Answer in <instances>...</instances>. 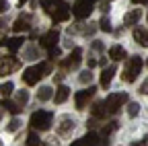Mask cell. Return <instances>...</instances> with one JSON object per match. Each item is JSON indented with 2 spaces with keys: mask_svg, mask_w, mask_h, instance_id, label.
<instances>
[{
  "mask_svg": "<svg viewBox=\"0 0 148 146\" xmlns=\"http://www.w3.org/2000/svg\"><path fill=\"white\" fill-rule=\"evenodd\" d=\"M134 39L140 41L144 47H148V33H146L144 29H136V31H134Z\"/></svg>",
  "mask_w": 148,
  "mask_h": 146,
  "instance_id": "44dd1931",
  "label": "cell"
},
{
  "mask_svg": "<svg viewBox=\"0 0 148 146\" xmlns=\"http://www.w3.org/2000/svg\"><path fill=\"white\" fill-rule=\"evenodd\" d=\"M23 37H10V39H6V47L10 49V51H16L18 47H23Z\"/></svg>",
  "mask_w": 148,
  "mask_h": 146,
  "instance_id": "ffe728a7",
  "label": "cell"
},
{
  "mask_svg": "<svg viewBox=\"0 0 148 146\" xmlns=\"http://www.w3.org/2000/svg\"><path fill=\"white\" fill-rule=\"evenodd\" d=\"M140 93H142V95H148V78L140 84Z\"/></svg>",
  "mask_w": 148,
  "mask_h": 146,
  "instance_id": "1f68e13d",
  "label": "cell"
},
{
  "mask_svg": "<svg viewBox=\"0 0 148 146\" xmlns=\"http://www.w3.org/2000/svg\"><path fill=\"white\" fill-rule=\"evenodd\" d=\"M29 23H31V16H29V14H21V16H18V19L14 21V25H12V31H14V33L27 31V29L31 27Z\"/></svg>",
  "mask_w": 148,
  "mask_h": 146,
  "instance_id": "8fae6325",
  "label": "cell"
},
{
  "mask_svg": "<svg viewBox=\"0 0 148 146\" xmlns=\"http://www.w3.org/2000/svg\"><path fill=\"white\" fill-rule=\"evenodd\" d=\"M51 119H53V115H51L49 111H43V109H39V111H35V113L31 115L29 123H31L33 130L43 132V130H49V127H51Z\"/></svg>",
  "mask_w": 148,
  "mask_h": 146,
  "instance_id": "6da1fadb",
  "label": "cell"
},
{
  "mask_svg": "<svg viewBox=\"0 0 148 146\" xmlns=\"http://www.w3.org/2000/svg\"><path fill=\"white\" fill-rule=\"evenodd\" d=\"M101 10H103V14L109 12V2H107V0H103V2H101Z\"/></svg>",
  "mask_w": 148,
  "mask_h": 146,
  "instance_id": "d590c367",
  "label": "cell"
},
{
  "mask_svg": "<svg viewBox=\"0 0 148 146\" xmlns=\"http://www.w3.org/2000/svg\"><path fill=\"white\" fill-rule=\"evenodd\" d=\"M95 86H88V88H84V90H80V93H76V97H74V103H76V109H84L86 107V103H88V99L95 95Z\"/></svg>",
  "mask_w": 148,
  "mask_h": 146,
  "instance_id": "52a82bcc",
  "label": "cell"
},
{
  "mask_svg": "<svg viewBox=\"0 0 148 146\" xmlns=\"http://www.w3.org/2000/svg\"><path fill=\"white\" fill-rule=\"evenodd\" d=\"M27 144H29V146H45L43 142H39L37 134H29V138H27Z\"/></svg>",
  "mask_w": 148,
  "mask_h": 146,
  "instance_id": "484cf974",
  "label": "cell"
},
{
  "mask_svg": "<svg viewBox=\"0 0 148 146\" xmlns=\"http://www.w3.org/2000/svg\"><path fill=\"white\" fill-rule=\"evenodd\" d=\"M140 70H142V58L140 56H132L127 60V66H125V70H123V80L125 82H134L136 80V76L140 74Z\"/></svg>",
  "mask_w": 148,
  "mask_h": 146,
  "instance_id": "7a4b0ae2",
  "label": "cell"
},
{
  "mask_svg": "<svg viewBox=\"0 0 148 146\" xmlns=\"http://www.w3.org/2000/svg\"><path fill=\"white\" fill-rule=\"evenodd\" d=\"M134 4H148V0H132Z\"/></svg>",
  "mask_w": 148,
  "mask_h": 146,
  "instance_id": "8d00e7d4",
  "label": "cell"
},
{
  "mask_svg": "<svg viewBox=\"0 0 148 146\" xmlns=\"http://www.w3.org/2000/svg\"><path fill=\"white\" fill-rule=\"evenodd\" d=\"M70 146H86V142H84V138H80V140H74Z\"/></svg>",
  "mask_w": 148,
  "mask_h": 146,
  "instance_id": "e575fe53",
  "label": "cell"
},
{
  "mask_svg": "<svg viewBox=\"0 0 148 146\" xmlns=\"http://www.w3.org/2000/svg\"><path fill=\"white\" fill-rule=\"evenodd\" d=\"M84 142H86V146H103V140H101L99 134H95V132H88V134L84 136Z\"/></svg>",
  "mask_w": 148,
  "mask_h": 146,
  "instance_id": "e0dca14e",
  "label": "cell"
},
{
  "mask_svg": "<svg viewBox=\"0 0 148 146\" xmlns=\"http://www.w3.org/2000/svg\"><path fill=\"white\" fill-rule=\"evenodd\" d=\"M0 107H4L6 111H10L12 115L21 113V109H23V107H18V103H12V101H2V105H0Z\"/></svg>",
  "mask_w": 148,
  "mask_h": 146,
  "instance_id": "7402d4cb",
  "label": "cell"
},
{
  "mask_svg": "<svg viewBox=\"0 0 148 146\" xmlns=\"http://www.w3.org/2000/svg\"><path fill=\"white\" fill-rule=\"evenodd\" d=\"M109 58L115 60V62H121V60L127 58V51H125L121 45H113V47H109Z\"/></svg>",
  "mask_w": 148,
  "mask_h": 146,
  "instance_id": "4fadbf2b",
  "label": "cell"
},
{
  "mask_svg": "<svg viewBox=\"0 0 148 146\" xmlns=\"http://www.w3.org/2000/svg\"><path fill=\"white\" fill-rule=\"evenodd\" d=\"M0 117H2V111H0Z\"/></svg>",
  "mask_w": 148,
  "mask_h": 146,
  "instance_id": "60d3db41",
  "label": "cell"
},
{
  "mask_svg": "<svg viewBox=\"0 0 148 146\" xmlns=\"http://www.w3.org/2000/svg\"><path fill=\"white\" fill-rule=\"evenodd\" d=\"M140 16H142V10H140V8H132V10L123 16V25H127V27L136 25V23L140 21Z\"/></svg>",
  "mask_w": 148,
  "mask_h": 146,
  "instance_id": "7c38bea8",
  "label": "cell"
},
{
  "mask_svg": "<svg viewBox=\"0 0 148 146\" xmlns=\"http://www.w3.org/2000/svg\"><path fill=\"white\" fill-rule=\"evenodd\" d=\"M41 4H43L45 12H47V14H51V10L56 8V4H58V0H41Z\"/></svg>",
  "mask_w": 148,
  "mask_h": 146,
  "instance_id": "cb8c5ba5",
  "label": "cell"
},
{
  "mask_svg": "<svg viewBox=\"0 0 148 146\" xmlns=\"http://www.w3.org/2000/svg\"><path fill=\"white\" fill-rule=\"evenodd\" d=\"M99 29H101V31H111V21L107 19V16H103V19H101V23H99Z\"/></svg>",
  "mask_w": 148,
  "mask_h": 146,
  "instance_id": "f1b7e54d",
  "label": "cell"
},
{
  "mask_svg": "<svg viewBox=\"0 0 148 146\" xmlns=\"http://www.w3.org/2000/svg\"><path fill=\"white\" fill-rule=\"evenodd\" d=\"M146 66H148V62H146Z\"/></svg>",
  "mask_w": 148,
  "mask_h": 146,
  "instance_id": "b9f144b4",
  "label": "cell"
},
{
  "mask_svg": "<svg viewBox=\"0 0 148 146\" xmlns=\"http://www.w3.org/2000/svg\"><path fill=\"white\" fill-rule=\"evenodd\" d=\"M8 10V2L6 0H0V12H6Z\"/></svg>",
  "mask_w": 148,
  "mask_h": 146,
  "instance_id": "d6a6232c",
  "label": "cell"
},
{
  "mask_svg": "<svg viewBox=\"0 0 148 146\" xmlns=\"http://www.w3.org/2000/svg\"><path fill=\"white\" fill-rule=\"evenodd\" d=\"M18 66V60H14L12 56L10 58H0V76H6V74H10L12 70H16Z\"/></svg>",
  "mask_w": 148,
  "mask_h": 146,
  "instance_id": "ba28073f",
  "label": "cell"
},
{
  "mask_svg": "<svg viewBox=\"0 0 148 146\" xmlns=\"http://www.w3.org/2000/svg\"><path fill=\"white\" fill-rule=\"evenodd\" d=\"M90 111H92V115H95V117H105L107 105H105V103H95V105L90 107Z\"/></svg>",
  "mask_w": 148,
  "mask_h": 146,
  "instance_id": "d6986e66",
  "label": "cell"
},
{
  "mask_svg": "<svg viewBox=\"0 0 148 146\" xmlns=\"http://www.w3.org/2000/svg\"><path fill=\"white\" fill-rule=\"evenodd\" d=\"M74 127V119L70 117V115H64L62 119H60V125H58V132L60 134H66V132H70Z\"/></svg>",
  "mask_w": 148,
  "mask_h": 146,
  "instance_id": "5bb4252c",
  "label": "cell"
},
{
  "mask_svg": "<svg viewBox=\"0 0 148 146\" xmlns=\"http://www.w3.org/2000/svg\"><path fill=\"white\" fill-rule=\"evenodd\" d=\"M123 103H127V95H125V93H113V95H109L107 101H105L109 113H117L119 107H121Z\"/></svg>",
  "mask_w": 148,
  "mask_h": 146,
  "instance_id": "277c9868",
  "label": "cell"
},
{
  "mask_svg": "<svg viewBox=\"0 0 148 146\" xmlns=\"http://www.w3.org/2000/svg\"><path fill=\"white\" fill-rule=\"evenodd\" d=\"M58 39H60V33L53 29V31H47V33L43 35V37L39 39V43H41L43 47H47V49H49V47H53L56 43H58Z\"/></svg>",
  "mask_w": 148,
  "mask_h": 146,
  "instance_id": "30bf717a",
  "label": "cell"
},
{
  "mask_svg": "<svg viewBox=\"0 0 148 146\" xmlns=\"http://www.w3.org/2000/svg\"><path fill=\"white\" fill-rule=\"evenodd\" d=\"M2 25H4V23H2V21H0V29H2Z\"/></svg>",
  "mask_w": 148,
  "mask_h": 146,
  "instance_id": "ab89813d",
  "label": "cell"
},
{
  "mask_svg": "<svg viewBox=\"0 0 148 146\" xmlns=\"http://www.w3.org/2000/svg\"><path fill=\"white\" fill-rule=\"evenodd\" d=\"M68 95H70V88L62 84V86L56 88V97H53V99H56V103H64V101L68 99Z\"/></svg>",
  "mask_w": 148,
  "mask_h": 146,
  "instance_id": "2e32d148",
  "label": "cell"
},
{
  "mask_svg": "<svg viewBox=\"0 0 148 146\" xmlns=\"http://www.w3.org/2000/svg\"><path fill=\"white\" fill-rule=\"evenodd\" d=\"M95 2L97 0H76L74 6H72V14L76 16V19H86L92 12V8H95Z\"/></svg>",
  "mask_w": 148,
  "mask_h": 146,
  "instance_id": "3957f363",
  "label": "cell"
},
{
  "mask_svg": "<svg viewBox=\"0 0 148 146\" xmlns=\"http://www.w3.org/2000/svg\"><path fill=\"white\" fill-rule=\"evenodd\" d=\"M25 2H27V0H18V6H23Z\"/></svg>",
  "mask_w": 148,
  "mask_h": 146,
  "instance_id": "f35d334b",
  "label": "cell"
},
{
  "mask_svg": "<svg viewBox=\"0 0 148 146\" xmlns=\"http://www.w3.org/2000/svg\"><path fill=\"white\" fill-rule=\"evenodd\" d=\"M62 53V49L58 47V45H53V47H49V58H58Z\"/></svg>",
  "mask_w": 148,
  "mask_h": 146,
  "instance_id": "4dcf8cb0",
  "label": "cell"
},
{
  "mask_svg": "<svg viewBox=\"0 0 148 146\" xmlns=\"http://www.w3.org/2000/svg\"><path fill=\"white\" fill-rule=\"evenodd\" d=\"M140 113V105L138 103H127V115L130 117H136Z\"/></svg>",
  "mask_w": 148,
  "mask_h": 146,
  "instance_id": "603a6c76",
  "label": "cell"
},
{
  "mask_svg": "<svg viewBox=\"0 0 148 146\" xmlns=\"http://www.w3.org/2000/svg\"><path fill=\"white\" fill-rule=\"evenodd\" d=\"M132 146H148V144H146V142H144V140H142V142H134V144H132Z\"/></svg>",
  "mask_w": 148,
  "mask_h": 146,
  "instance_id": "74e56055",
  "label": "cell"
},
{
  "mask_svg": "<svg viewBox=\"0 0 148 146\" xmlns=\"http://www.w3.org/2000/svg\"><path fill=\"white\" fill-rule=\"evenodd\" d=\"M12 88H14V86H12V82H4L2 86H0V95H4V97H8V95L12 93Z\"/></svg>",
  "mask_w": 148,
  "mask_h": 146,
  "instance_id": "4316f807",
  "label": "cell"
},
{
  "mask_svg": "<svg viewBox=\"0 0 148 146\" xmlns=\"http://www.w3.org/2000/svg\"><path fill=\"white\" fill-rule=\"evenodd\" d=\"M80 62H82V49H80V47H74L72 53L68 56V60L64 62V66H66V68H78Z\"/></svg>",
  "mask_w": 148,
  "mask_h": 146,
  "instance_id": "9c48e42d",
  "label": "cell"
},
{
  "mask_svg": "<svg viewBox=\"0 0 148 146\" xmlns=\"http://www.w3.org/2000/svg\"><path fill=\"white\" fill-rule=\"evenodd\" d=\"M41 76H43L41 68H39V66H33V68H27V70L23 72V82H25V84H29V86H33V84L39 82V78H41Z\"/></svg>",
  "mask_w": 148,
  "mask_h": 146,
  "instance_id": "8992f818",
  "label": "cell"
},
{
  "mask_svg": "<svg viewBox=\"0 0 148 146\" xmlns=\"http://www.w3.org/2000/svg\"><path fill=\"white\" fill-rule=\"evenodd\" d=\"M27 101H29V93H27V90H18V93H16V103L25 105Z\"/></svg>",
  "mask_w": 148,
  "mask_h": 146,
  "instance_id": "d4e9b609",
  "label": "cell"
},
{
  "mask_svg": "<svg viewBox=\"0 0 148 146\" xmlns=\"http://www.w3.org/2000/svg\"><path fill=\"white\" fill-rule=\"evenodd\" d=\"M115 66H107L105 70H103V74H101V84L103 86H109V82H111V78H113V74H115Z\"/></svg>",
  "mask_w": 148,
  "mask_h": 146,
  "instance_id": "9a60e30c",
  "label": "cell"
},
{
  "mask_svg": "<svg viewBox=\"0 0 148 146\" xmlns=\"http://www.w3.org/2000/svg\"><path fill=\"white\" fill-rule=\"evenodd\" d=\"M51 97H53L51 86H41L39 90H37V99H39V101H49Z\"/></svg>",
  "mask_w": 148,
  "mask_h": 146,
  "instance_id": "ac0fdd59",
  "label": "cell"
},
{
  "mask_svg": "<svg viewBox=\"0 0 148 146\" xmlns=\"http://www.w3.org/2000/svg\"><path fill=\"white\" fill-rule=\"evenodd\" d=\"M92 49H97V51H103V43H101V41H92Z\"/></svg>",
  "mask_w": 148,
  "mask_h": 146,
  "instance_id": "836d02e7",
  "label": "cell"
},
{
  "mask_svg": "<svg viewBox=\"0 0 148 146\" xmlns=\"http://www.w3.org/2000/svg\"><path fill=\"white\" fill-rule=\"evenodd\" d=\"M78 78H80V82H82V84L90 82V80H92V74H90V70H84V72H80V76H78Z\"/></svg>",
  "mask_w": 148,
  "mask_h": 146,
  "instance_id": "83f0119b",
  "label": "cell"
},
{
  "mask_svg": "<svg viewBox=\"0 0 148 146\" xmlns=\"http://www.w3.org/2000/svg\"><path fill=\"white\" fill-rule=\"evenodd\" d=\"M51 19H53V23H64V21L70 19V6L64 2V0H58L56 8L51 10Z\"/></svg>",
  "mask_w": 148,
  "mask_h": 146,
  "instance_id": "5b68a950",
  "label": "cell"
},
{
  "mask_svg": "<svg viewBox=\"0 0 148 146\" xmlns=\"http://www.w3.org/2000/svg\"><path fill=\"white\" fill-rule=\"evenodd\" d=\"M18 127H21V121H18L16 117H14V119H10V123H8V132H16Z\"/></svg>",
  "mask_w": 148,
  "mask_h": 146,
  "instance_id": "f546056e",
  "label": "cell"
}]
</instances>
